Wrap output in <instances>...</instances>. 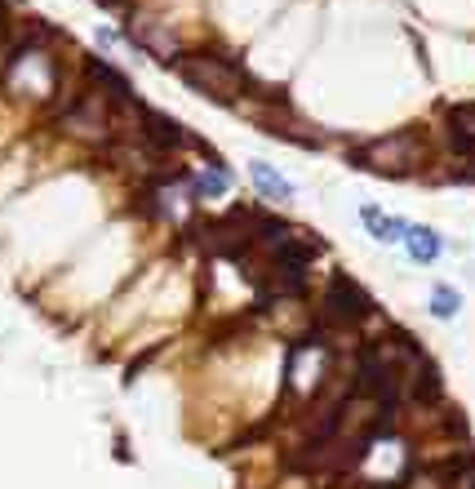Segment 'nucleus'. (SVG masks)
<instances>
[{
  "label": "nucleus",
  "mask_w": 475,
  "mask_h": 489,
  "mask_svg": "<svg viewBox=\"0 0 475 489\" xmlns=\"http://www.w3.org/2000/svg\"><path fill=\"white\" fill-rule=\"evenodd\" d=\"M174 72L205 99H218V103H236L240 94L253 85L244 72H240L232 58H214V54H187L174 63Z\"/></svg>",
  "instance_id": "obj_1"
},
{
  "label": "nucleus",
  "mask_w": 475,
  "mask_h": 489,
  "mask_svg": "<svg viewBox=\"0 0 475 489\" xmlns=\"http://www.w3.org/2000/svg\"><path fill=\"white\" fill-rule=\"evenodd\" d=\"M356 160L364 169H377V174H404L422 160V138L413 129H400L395 138H373L356 151Z\"/></svg>",
  "instance_id": "obj_2"
},
{
  "label": "nucleus",
  "mask_w": 475,
  "mask_h": 489,
  "mask_svg": "<svg viewBox=\"0 0 475 489\" xmlns=\"http://www.w3.org/2000/svg\"><path fill=\"white\" fill-rule=\"evenodd\" d=\"M369 307H373L369 294L360 289L352 276L338 271V276L329 280V289H325V316H329V321H338V325H356L360 316H369Z\"/></svg>",
  "instance_id": "obj_3"
},
{
  "label": "nucleus",
  "mask_w": 475,
  "mask_h": 489,
  "mask_svg": "<svg viewBox=\"0 0 475 489\" xmlns=\"http://www.w3.org/2000/svg\"><path fill=\"white\" fill-rule=\"evenodd\" d=\"M63 124H67L76 138H94V142H103V138H112V107H107L103 94H85V99L67 112V121Z\"/></svg>",
  "instance_id": "obj_4"
},
{
  "label": "nucleus",
  "mask_w": 475,
  "mask_h": 489,
  "mask_svg": "<svg viewBox=\"0 0 475 489\" xmlns=\"http://www.w3.org/2000/svg\"><path fill=\"white\" fill-rule=\"evenodd\" d=\"M138 138H142L151 151H169V147H182V142H191L182 124H174L169 116H151V112L142 116V129H138Z\"/></svg>",
  "instance_id": "obj_5"
},
{
  "label": "nucleus",
  "mask_w": 475,
  "mask_h": 489,
  "mask_svg": "<svg viewBox=\"0 0 475 489\" xmlns=\"http://www.w3.org/2000/svg\"><path fill=\"white\" fill-rule=\"evenodd\" d=\"M249 174H253V183H258V192H262L267 201H276V205H289V201H293V183H284L271 165L253 160V165H249Z\"/></svg>",
  "instance_id": "obj_6"
},
{
  "label": "nucleus",
  "mask_w": 475,
  "mask_h": 489,
  "mask_svg": "<svg viewBox=\"0 0 475 489\" xmlns=\"http://www.w3.org/2000/svg\"><path fill=\"white\" fill-rule=\"evenodd\" d=\"M404 244H409V253H413L418 262H436V258H440V236H436V227H409V232H404Z\"/></svg>",
  "instance_id": "obj_7"
},
{
  "label": "nucleus",
  "mask_w": 475,
  "mask_h": 489,
  "mask_svg": "<svg viewBox=\"0 0 475 489\" xmlns=\"http://www.w3.org/2000/svg\"><path fill=\"white\" fill-rule=\"evenodd\" d=\"M133 40H138L142 49H151L156 58H169V54H174V40L160 31V22H133Z\"/></svg>",
  "instance_id": "obj_8"
},
{
  "label": "nucleus",
  "mask_w": 475,
  "mask_h": 489,
  "mask_svg": "<svg viewBox=\"0 0 475 489\" xmlns=\"http://www.w3.org/2000/svg\"><path fill=\"white\" fill-rule=\"evenodd\" d=\"M364 223H369V232L377 236V241H404V232H409V223H400V219H386L382 210H364Z\"/></svg>",
  "instance_id": "obj_9"
},
{
  "label": "nucleus",
  "mask_w": 475,
  "mask_h": 489,
  "mask_svg": "<svg viewBox=\"0 0 475 489\" xmlns=\"http://www.w3.org/2000/svg\"><path fill=\"white\" fill-rule=\"evenodd\" d=\"M431 298H436V316H440V321H449V316L458 312V294H454L449 285H436V294H431Z\"/></svg>",
  "instance_id": "obj_10"
},
{
  "label": "nucleus",
  "mask_w": 475,
  "mask_h": 489,
  "mask_svg": "<svg viewBox=\"0 0 475 489\" xmlns=\"http://www.w3.org/2000/svg\"><path fill=\"white\" fill-rule=\"evenodd\" d=\"M227 187H232V174H227V169H209V174L200 178V192H205V196H218V192H227Z\"/></svg>",
  "instance_id": "obj_11"
}]
</instances>
